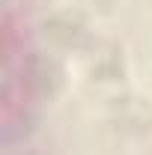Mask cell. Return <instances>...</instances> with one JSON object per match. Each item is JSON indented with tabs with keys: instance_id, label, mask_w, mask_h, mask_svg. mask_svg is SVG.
<instances>
[{
	"instance_id": "obj_3",
	"label": "cell",
	"mask_w": 152,
	"mask_h": 155,
	"mask_svg": "<svg viewBox=\"0 0 152 155\" xmlns=\"http://www.w3.org/2000/svg\"><path fill=\"white\" fill-rule=\"evenodd\" d=\"M21 81L24 87L33 93V96H57L63 81H66V72L60 66V60L54 54H45V51H36L24 60L21 66Z\"/></svg>"
},
{
	"instance_id": "obj_2",
	"label": "cell",
	"mask_w": 152,
	"mask_h": 155,
	"mask_svg": "<svg viewBox=\"0 0 152 155\" xmlns=\"http://www.w3.org/2000/svg\"><path fill=\"white\" fill-rule=\"evenodd\" d=\"M107 116L119 134L143 137L152 128V101L143 96H134V93H119L116 98H111Z\"/></svg>"
},
{
	"instance_id": "obj_1",
	"label": "cell",
	"mask_w": 152,
	"mask_h": 155,
	"mask_svg": "<svg viewBox=\"0 0 152 155\" xmlns=\"http://www.w3.org/2000/svg\"><path fill=\"white\" fill-rule=\"evenodd\" d=\"M42 36L60 51H81L90 42L87 15L81 9H57L42 21Z\"/></svg>"
},
{
	"instance_id": "obj_5",
	"label": "cell",
	"mask_w": 152,
	"mask_h": 155,
	"mask_svg": "<svg viewBox=\"0 0 152 155\" xmlns=\"http://www.w3.org/2000/svg\"><path fill=\"white\" fill-rule=\"evenodd\" d=\"M114 6H116V0H75V9H81L84 15H93V18L111 15Z\"/></svg>"
},
{
	"instance_id": "obj_7",
	"label": "cell",
	"mask_w": 152,
	"mask_h": 155,
	"mask_svg": "<svg viewBox=\"0 0 152 155\" xmlns=\"http://www.w3.org/2000/svg\"><path fill=\"white\" fill-rule=\"evenodd\" d=\"M137 3H143V6H152V0H137Z\"/></svg>"
},
{
	"instance_id": "obj_4",
	"label": "cell",
	"mask_w": 152,
	"mask_h": 155,
	"mask_svg": "<svg viewBox=\"0 0 152 155\" xmlns=\"http://www.w3.org/2000/svg\"><path fill=\"white\" fill-rule=\"evenodd\" d=\"M125 78V57L119 45H101L90 57V81L101 84V87H114L122 84Z\"/></svg>"
},
{
	"instance_id": "obj_6",
	"label": "cell",
	"mask_w": 152,
	"mask_h": 155,
	"mask_svg": "<svg viewBox=\"0 0 152 155\" xmlns=\"http://www.w3.org/2000/svg\"><path fill=\"white\" fill-rule=\"evenodd\" d=\"M143 140H146V146H149V155H152V128L146 131V134H143Z\"/></svg>"
}]
</instances>
